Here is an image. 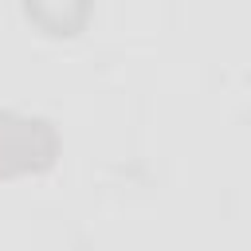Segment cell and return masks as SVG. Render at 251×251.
I'll use <instances>...</instances> for the list:
<instances>
[{"label": "cell", "mask_w": 251, "mask_h": 251, "mask_svg": "<svg viewBox=\"0 0 251 251\" xmlns=\"http://www.w3.org/2000/svg\"><path fill=\"white\" fill-rule=\"evenodd\" d=\"M24 8L47 35H78L90 16V0H24Z\"/></svg>", "instance_id": "7a4b0ae2"}, {"label": "cell", "mask_w": 251, "mask_h": 251, "mask_svg": "<svg viewBox=\"0 0 251 251\" xmlns=\"http://www.w3.org/2000/svg\"><path fill=\"white\" fill-rule=\"evenodd\" d=\"M59 157V133L39 114L0 110V176H27L51 169Z\"/></svg>", "instance_id": "6da1fadb"}]
</instances>
